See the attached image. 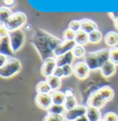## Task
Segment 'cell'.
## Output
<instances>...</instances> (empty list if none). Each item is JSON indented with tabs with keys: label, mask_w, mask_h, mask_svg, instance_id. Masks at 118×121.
I'll return each mask as SVG.
<instances>
[{
	"label": "cell",
	"mask_w": 118,
	"mask_h": 121,
	"mask_svg": "<svg viewBox=\"0 0 118 121\" xmlns=\"http://www.w3.org/2000/svg\"><path fill=\"white\" fill-rule=\"evenodd\" d=\"M114 97V91L110 86H102L92 91L87 99V106H92L96 108H102L106 103L112 101Z\"/></svg>",
	"instance_id": "6da1fadb"
},
{
	"label": "cell",
	"mask_w": 118,
	"mask_h": 121,
	"mask_svg": "<svg viewBox=\"0 0 118 121\" xmlns=\"http://www.w3.org/2000/svg\"><path fill=\"white\" fill-rule=\"evenodd\" d=\"M21 63L18 58L9 57L7 63L0 67V77L2 79H10L21 70Z\"/></svg>",
	"instance_id": "7a4b0ae2"
},
{
	"label": "cell",
	"mask_w": 118,
	"mask_h": 121,
	"mask_svg": "<svg viewBox=\"0 0 118 121\" xmlns=\"http://www.w3.org/2000/svg\"><path fill=\"white\" fill-rule=\"evenodd\" d=\"M26 22H27V16L25 15V13L21 11H17L12 14V16L5 23V25L8 28V30L11 32L14 30H21V28L26 24Z\"/></svg>",
	"instance_id": "3957f363"
},
{
	"label": "cell",
	"mask_w": 118,
	"mask_h": 121,
	"mask_svg": "<svg viewBox=\"0 0 118 121\" xmlns=\"http://www.w3.org/2000/svg\"><path fill=\"white\" fill-rule=\"evenodd\" d=\"M25 33L22 30L11 31L8 36V43L11 51L13 53H17L18 51H20L25 43Z\"/></svg>",
	"instance_id": "277c9868"
},
{
	"label": "cell",
	"mask_w": 118,
	"mask_h": 121,
	"mask_svg": "<svg viewBox=\"0 0 118 121\" xmlns=\"http://www.w3.org/2000/svg\"><path fill=\"white\" fill-rule=\"evenodd\" d=\"M56 68H57V65H56L55 57L50 56L47 58H44L42 65L41 67V74L44 78H48L50 76L54 75V72Z\"/></svg>",
	"instance_id": "5b68a950"
},
{
	"label": "cell",
	"mask_w": 118,
	"mask_h": 121,
	"mask_svg": "<svg viewBox=\"0 0 118 121\" xmlns=\"http://www.w3.org/2000/svg\"><path fill=\"white\" fill-rule=\"evenodd\" d=\"M87 109H88V106H85L83 104H79L77 107L66 111L64 117L66 121H76L79 117L86 115Z\"/></svg>",
	"instance_id": "8992f818"
},
{
	"label": "cell",
	"mask_w": 118,
	"mask_h": 121,
	"mask_svg": "<svg viewBox=\"0 0 118 121\" xmlns=\"http://www.w3.org/2000/svg\"><path fill=\"white\" fill-rule=\"evenodd\" d=\"M73 70L74 75L79 80H85L87 79L89 75L90 69H88L87 64L84 61H79L73 65Z\"/></svg>",
	"instance_id": "52a82bcc"
},
{
	"label": "cell",
	"mask_w": 118,
	"mask_h": 121,
	"mask_svg": "<svg viewBox=\"0 0 118 121\" xmlns=\"http://www.w3.org/2000/svg\"><path fill=\"white\" fill-rule=\"evenodd\" d=\"M35 104L36 105L43 110H48L50 106L53 104V100H52V95L51 93H45V94H41L37 93L35 96Z\"/></svg>",
	"instance_id": "ba28073f"
},
{
	"label": "cell",
	"mask_w": 118,
	"mask_h": 121,
	"mask_svg": "<svg viewBox=\"0 0 118 121\" xmlns=\"http://www.w3.org/2000/svg\"><path fill=\"white\" fill-rule=\"evenodd\" d=\"M75 46H76L75 41H62L57 45V47L55 49L53 55H54V56L57 57L59 56H62L64 54L71 52Z\"/></svg>",
	"instance_id": "9c48e42d"
},
{
	"label": "cell",
	"mask_w": 118,
	"mask_h": 121,
	"mask_svg": "<svg viewBox=\"0 0 118 121\" xmlns=\"http://www.w3.org/2000/svg\"><path fill=\"white\" fill-rule=\"evenodd\" d=\"M84 62L87 64L88 69L90 70H96L101 69V65H100V61L96 55V52H91L88 53L86 55V56L84 57Z\"/></svg>",
	"instance_id": "30bf717a"
},
{
	"label": "cell",
	"mask_w": 118,
	"mask_h": 121,
	"mask_svg": "<svg viewBox=\"0 0 118 121\" xmlns=\"http://www.w3.org/2000/svg\"><path fill=\"white\" fill-rule=\"evenodd\" d=\"M100 70L101 72V75L104 78L109 79V78H111V77H113L114 75V73L116 71V65H114L113 62H111L109 60L101 66Z\"/></svg>",
	"instance_id": "8fae6325"
},
{
	"label": "cell",
	"mask_w": 118,
	"mask_h": 121,
	"mask_svg": "<svg viewBox=\"0 0 118 121\" xmlns=\"http://www.w3.org/2000/svg\"><path fill=\"white\" fill-rule=\"evenodd\" d=\"M74 57L75 56H74L72 51L67 53V54H64L62 56H59L57 57H55L56 65H57V67H60V68H63L67 65H72Z\"/></svg>",
	"instance_id": "7c38bea8"
},
{
	"label": "cell",
	"mask_w": 118,
	"mask_h": 121,
	"mask_svg": "<svg viewBox=\"0 0 118 121\" xmlns=\"http://www.w3.org/2000/svg\"><path fill=\"white\" fill-rule=\"evenodd\" d=\"M103 41L106 43V45H108L110 48L112 47H116L118 45V33L116 31H108L104 37Z\"/></svg>",
	"instance_id": "4fadbf2b"
},
{
	"label": "cell",
	"mask_w": 118,
	"mask_h": 121,
	"mask_svg": "<svg viewBox=\"0 0 118 121\" xmlns=\"http://www.w3.org/2000/svg\"><path fill=\"white\" fill-rule=\"evenodd\" d=\"M80 22H81V30L87 33H90L93 30H98V25L93 20H88V19H83V20H80Z\"/></svg>",
	"instance_id": "5bb4252c"
},
{
	"label": "cell",
	"mask_w": 118,
	"mask_h": 121,
	"mask_svg": "<svg viewBox=\"0 0 118 121\" xmlns=\"http://www.w3.org/2000/svg\"><path fill=\"white\" fill-rule=\"evenodd\" d=\"M86 116L88 117L89 121H99L102 118L100 109L96 107H92V106H88Z\"/></svg>",
	"instance_id": "9a60e30c"
},
{
	"label": "cell",
	"mask_w": 118,
	"mask_h": 121,
	"mask_svg": "<svg viewBox=\"0 0 118 121\" xmlns=\"http://www.w3.org/2000/svg\"><path fill=\"white\" fill-rule=\"evenodd\" d=\"M52 95V100L54 104H60V105H64L65 102H66V94L64 91H54L51 92Z\"/></svg>",
	"instance_id": "2e32d148"
},
{
	"label": "cell",
	"mask_w": 118,
	"mask_h": 121,
	"mask_svg": "<svg viewBox=\"0 0 118 121\" xmlns=\"http://www.w3.org/2000/svg\"><path fill=\"white\" fill-rule=\"evenodd\" d=\"M75 43L76 44H79V45H86L87 43H88V33L83 31V30H79L77 32L76 34V38H75Z\"/></svg>",
	"instance_id": "e0dca14e"
},
{
	"label": "cell",
	"mask_w": 118,
	"mask_h": 121,
	"mask_svg": "<svg viewBox=\"0 0 118 121\" xmlns=\"http://www.w3.org/2000/svg\"><path fill=\"white\" fill-rule=\"evenodd\" d=\"M46 81L48 82V84L50 85V87H51L53 91H58V89L62 85V80L58 77L55 76V75H52L48 78H46Z\"/></svg>",
	"instance_id": "ac0fdd59"
},
{
	"label": "cell",
	"mask_w": 118,
	"mask_h": 121,
	"mask_svg": "<svg viewBox=\"0 0 118 121\" xmlns=\"http://www.w3.org/2000/svg\"><path fill=\"white\" fill-rule=\"evenodd\" d=\"M36 91L37 93H41V94H45V93H51L52 92V89L48 84V82L46 81H39L36 85Z\"/></svg>",
	"instance_id": "d6986e66"
},
{
	"label": "cell",
	"mask_w": 118,
	"mask_h": 121,
	"mask_svg": "<svg viewBox=\"0 0 118 121\" xmlns=\"http://www.w3.org/2000/svg\"><path fill=\"white\" fill-rule=\"evenodd\" d=\"M14 12H12L9 8H7L5 6H2L0 8V21L1 23H6L8 20H9V18L12 16Z\"/></svg>",
	"instance_id": "ffe728a7"
},
{
	"label": "cell",
	"mask_w": 118,
	"mask_h": 121,
	"mask_svg": "<svg viewBox=\"0 0 118 121\" xmlns=\"http://www.w3.org/2000/svg\"><path fill=\"white\" fill-rule=\"evenodd\" d=\"M96 55L98 56L99 61H100V65L101 68L103 64H105L107 61L110 60V56H109V49H101L99 51H96Z\"/></svg>",
	"instance_id": "44dd1931"
},
{
	"label": "cell",
	"mask_w": 118,
	"mask_h": 121,
	"mask_svg": "<svg viewBox=\"0 0 118 121\" xmlns=\"http://www.w3.org/2000/svg\"><path fill=\"white\" fill-rule=\"evenodd\" d=\"M103 39L102 33L99 30H93L92 32L88 33V42L90 43H99Z\"/></svg>",
	"instance_id": "7402d4cb"
},
{
	"label": "cell",
	"mask_w": 118,
	"mask_h": 121,
	"mask_svg": "<svg viewBox=\"0 0 118 121\" xmlns=\"http://www.w3.org/2000/svg\"><path fill=\"white\" fill-rule=\"evenodd\" d=\"M66 108L64 105H60V104H52L50 106V108L47 110L49 114H54V115H60V116H64L66 113Z\"/></svg>",
	"instance_id": "603a6c76"
},
{
	"label": "cell",
	"mask_w": 118,
	"mask_h": 121,
	"mask_svg": "<svg viewBox=\"0 0 118 121\" xmlns=\"http://www.w3.org/2000/svg\"><path fill=\"white\" fill-rule=\"evenodd\" d=\"M72 53L74 55L75 57L77 58H82V57H85L87 53L85 50V47L82 46V45H79V44H76V46L73 48Z\"/></svg>",
	"instance_id": "cb8c5ba5"
},
{
	"label": "cell",
	"mask_w": 118,
	"mask_h": 121,
	"mask_svg": "<svg viewBox=\"0 0 118 121\" xmlns=\"http://www.w3.org/2000/svg\"><path fill=\"white\" fill-rule=\"evenodd\" d=\"M78 105H79V104H78L77 99L75 98V96H73V97H67L66 99L65 104H64V106H65V108H66L67 111V110H71V109L77 107Z\"/></svg>",
	"instance_id": "d4e9b609"
},
{
	"label": "cell",
	"mask_w": 118,
	"mask_h": 121,
	"mask_svg": "<svg viewBox=\"0 0 118 121\" xmlns=\"http://www.w3.org/2000/svg\"><path fill=\"white\" fill-rule=\"evenodd\" d=\"M76 34L77 32H75L74 30H70L69 28L66 29L62 33V37H63V41H75L76 38Z\"/></svg>",
	"instance_id": "484cf974"
},
{
	"label": "cell",
	"mask_w": 118,
	"mask_h": 121,
	"mask_svg": "<svg viewBox=\"0 0 118 121\" xmlns=\"http://www.w3.org/2000/svg\"><path fill=\"white\" fill-rule=\"evenodd\" d=\"M109 56L110 61L113 62L114 65L118 66V47H112L109 49Z\"/></svg>",
	"instance_id": "4316f807"
},
{
	"label": "cell",
	"mask_w": 118,
	"mask_h": 121,
	"mask_svg": "<svg viewBox=\"0 0 118 121\" xmlns=\"http://www.w3.org/2000/svg\"><path fill=\"white\" fill-rule=\"evenodd\" d=\"M43 121H66L64 116H60V115H54V114H47L44 118Z\"/></svg>",
	"instance_id": "83f0119b"
},
{
	"label": "cell",
	"mask_w": 118,
	"mask_h": 121,
	"mask_svg": "<svg viewBox=\"0 0 118 121\" xmlns=\"http://www.w3.org/2000/svg\"><path fill=\"white\" fill-rule=\"evenodd\" d=\"M102 119L104 121H118V115L114 112H107L102 116Z\"/></svg>",
	"instance_id": "f1b7e54d"
},
{
	"label": "cell",
	"mask_w": 118,
	"mask_h": 121,
	"mask_svg": "<svg viewBox=\"0 0 118 121\" xmlns=\"http://www.w3.org/2000/svg\"><path fill=\"white\" fill-rule=\"evenodd\" d=\"M68 28L70 30H74L75 32L79 31V30H81V22H80V20H71L68 24Z\"/></svg>",
	"instance_id": "f546056e"
},
{
	"label": "cell",
	"mask_w": 118,
	"mask_h": 121,
	"mask_svg": "<svg viewBox=\"0 0 118 121\" xmlns=\"http://www.w3.org/2000/svg\"><path fill=\"white\" fill-rule=\"evenodd\" d=\"M10 31L8 30V28L6 27V25L4 23H0V38L3 40L6 37L9 36Z\"/></svg>",
	"instance_id": "4dcf8cb0"
},
{
	"label": "cell",
	"mask_w": 118,
	"mask_h": 121,
	"mask_svg": "<svg viewBox=\"0 0 118 121\" xmlns=\"http://www.w3.org/2000/svg\"><path fill=\"white\" fill-rule=\"evenodd\" d=\"M63 71H64V78H67L69 76H71L72 74H74L73 65H67L63 67Z\"/></svg>",
	"instance_id": "1f68e13d"
},
{
	"label": "cell",
	"mask_w": 118,
	"mask_h": 121,
	"mask_svg": "<svg viewBox=\"0 0 118 121\" xmlns=\"http://www.w3.org/2000/svg\"><path fill=\"white\" fill-rule=\"evenodd\" d=\"M54 75L58 77V78H63L64 77V71H63V68H60V67H57L55 69V70L54 72Z\"/></svg>",
	"instance_id": "d6a6232c"
},
{
	"label": "cell",
	"mask_w": 118,
	"mask_h": 121,
	"mask_svg": "<svg viewBox=\"0 0 118 121\" xmlns=\"http://www.w3.org/2000/svg\"><path fill=\"white\" fill-rule=\"evenodd\" d=\"M8 56H7V55H5V54H0V67H2V66H4L6 63H7V61L8 60Z\"/></svg>",
	"instance_id": "836d02e7"
},
{
	"label": "cell",
	"mask_w": 118,
	"mask_h": 121,
	"mask_svg": "<svg viewBox=\"0 0 118 121\" xmlns=\"http://www.w3.org/2000/svg\"><path fill=\"white\" fill-rule=\"evenodd\" d=\"M3 4L5 5V7L7 8H11V7H14L15 6V3H16V0H2Z\"/></svg>",
	"instance_id": "e575fe53"
},
{
	"label": "cell",
	"mask_w": 118,
	"mask_h": 121,
	"mask_svg": "<svg viewBox=\"0 0 118 121\" xmlns=\"http://www.w3.org/2000/svg\"><path fill=\"white\" fill-rule=\"evenodd\" d=\"M64 92H65L67 98V97H73V96H74V91H73L72 89H67Z\"/></svg>",
	"instance_id": "d590c367"
},
{
	"label": "cell",
	"mask_w": 118,
	"mask_h": 121,
	"mask_svg": "<svg viewBox=\"0 0 118 121\" xmlns=\"http://www.w3.org/2000/svg\"><path fill=\"white\" fill-rule=\"evenodd\" d=\"M109 16L113 19V20L114 21V20H118V12H114V13H109Z\"/></svg>",
	"instance_id": "8d00e7d4"
},
{
	"label": "cell",
	"mask_w": 118,
	"mask_h": 121,
	"mask_svg": "<svg viewBox=\"0 0 118 121\" xmlns=\"http://www.w3.org/2000/svg\"><path fill=\"white\" fill-rule=\"evenodd\" d=\"M76 121H89V120H88V117L85 115V116H82V117H79V118H78Z\"/></svg>",
	"instance_id": "74e56055"
},
{
	"label": "cell",
	"mask_w": 118,
	"mask_h": 121,
	"mask_svg": "<svg viewBox=\"0 0 118 121\" xmlns=\"http://www.w3.org/2000/svg\"><path fill=\"white\" fill-rule=\"evenodd\" d=\"M114 27L118 30V20H114Z\"/></svg>",
	"instance_id": "f35d334b"
},
{
	"label": "cell",
	"mask_w": 118,
	"mask_h": 121,
	"mask_svg": "<svg viewBox=\"0 0 118 121\" xmlns=\"http://www.w3.org/2000/svg\"><path fill=\"white\" fill-rule=\"evenodd\" d=\"M99 121H104V120H103V119H102V118H101V120H99Z\"/></svg>",
	"instance_id": "ab89813d"
}]
</instances>
